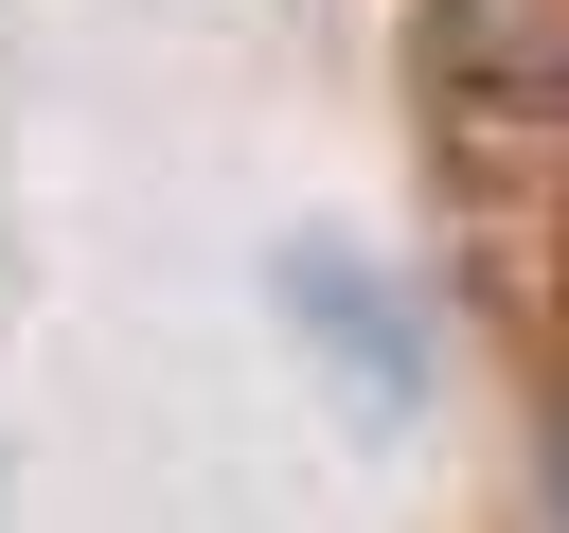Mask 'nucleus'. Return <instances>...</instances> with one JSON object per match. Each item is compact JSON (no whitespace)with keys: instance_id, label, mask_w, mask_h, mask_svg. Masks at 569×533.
<instances>
[{"instance_id":"f257e3e1","label":"nucleus","mask_w":569,"mask_h":533,"mask_svg":"<svg viewBox=\"0 0 569 533\" xmlns=\"http://www.w3.org/2000/svg\"><path fill=\"white\" fill-rule=\"evenodd\" d=\"M551 533H569V426H551Z\"/></svg>"}]
</instances>
